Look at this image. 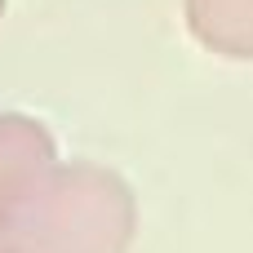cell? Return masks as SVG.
<instances>
[{"instance_id":"obj_1","label":"cell","mask_w":253,"mask_h":253,"mask_svg":"<svg viewBox=\"0 0 253 253\" xmlns=\"http://www.w3.org/2000/svg\"><path fill=\"white\" fill-rule=\"evenodd\" d=\"M138 200L102 165H53L40 182L18 253H129Z\"/></svg>"},{"instance_id":"obj_2","label":"cell","mask_w":253,"mask_h":253,"mask_svg":"<svg viewBox=\"0 0 253 253\" xmlns=\"http://www.w3.org/2000/svg\"><path fill=\"white\" fill-rule=\"evenodd\" d=\"M53 169V142L36 120L0 116V253H18V236L40 182Z\"/></svg>"}]
</instances>
